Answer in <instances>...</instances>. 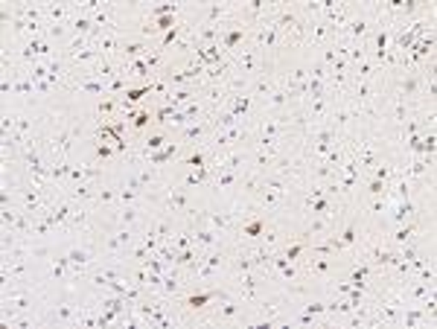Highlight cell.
Returning a JSON list of instances; mask_svg holds the SVG:
<instances>
[{"mask_svg":"<svg viewBox=\"0 0 437 329\" xmlns=\"http://www.w3.org/2000/svg\"><path fill=\"white\" fill-rule=\"evenodd\" d=\"M181 146H207L210 137H213V128H210V120H201V123H189L184 126L181 131L172 134Z\"/></svg>","mask_w":437,"mask_h":329,"instance_id":"6da1fadb","label":"cell"},{"mask_svg":"<svg viewBox=\"0 0 437 329\" xmlns=\"http://www.w3.org/2000/svg\"><path fill=\"white\" fill-rule=\"evenodd\" d=\"M189 230H193V242H196L199 251H213V248H218V245H225L222 236H218L216 230H210V228H204V225L189 222ZM228 248H231V245H228Z\"/></svg>","mask_w":437,"mask_h":329,"instance_id":"277c9868","label":"cell"},{"mask_svg":"<svg viewBox=\"0 0 437 329\" xmlns=\"http://www.w3.org/2000/svg\"><path fill=\"white\" fill-rule=\"evenodd\" d=\"M44 15L47 23H70V18L76 15L73 0H44Z\"/></svg>","mask_w":437,"mask_h":329,"instance_id":"3957f363","label":"cell"},{"mask_svg":"<svg viewBox=\"0 0 437 329\" xmlns=\"http://www.w3.org/2000/svg\"><path fill=\"white\" fill-rule=\"evenodd\" d=\"M21 216V207L12 204V207H0V228H12Z\"/></svg>","mask_w":437,"mask_h":329,"instance_id":"ba28073f","label":"cell"},{"mask_svg":"<svg viewBox=\"0 0 437 329\" xmlns=\"http://www.w3.org/2000/svg\"><path fill=\"white\" fill-rule=\"evenodd\" d=\"M181 111H184V117L189 120V123H201V120H207L210 117V111H207V105H204V99L199 96V99H193V102H187L184 108H181Z\"/></svg>","mask_w":437,"mask_h":329,"instance_id":"52a82bcc","label":"cell"},{"mask_svg":"<svg viewBox=\"0 0 437 329\" xmlns=\"http://www.w3.org/2000/svg\"><path fill=\"white\" fill-rule=\"evenodd\" d=\"M65 196L73 204H94V199H96V184H73V186L65 189Z\"/></svg>","mask_w":437,"mask_h":329,"instance_id":"8992f818","label":"cell"},{"mask_svg":"<svg viewBox=\"0 0 437 329\" xmlns=\"http://www.w3.org/2000/svg\"><path fill=\"white\" fill-rule=\"evenodd\" d=\"M245 41H248V26L245 23H228V26H222V35H218V47H222L228 56L233 50H239Z\"/></svg>","mask_w":437,"mask_h":329,"instance_id":"7a4b0ae2","label":"cell"},{"mask_svg":"<svg viewBox=\"0 0 437 329\" xmlns=\"http://www.w3.org/2000/svg\"><path fill=\"white\" fill-rule=\"evenodd\" d=\"M231 73H233L231 59H225V62H216V65L204 67V73H201V82H199V85H201V88H210V85H225Z\"/></svg>","mask_w":437,"mask_h":329,"instance_id":"5b68a950","label":"cell"}]
</instances>
